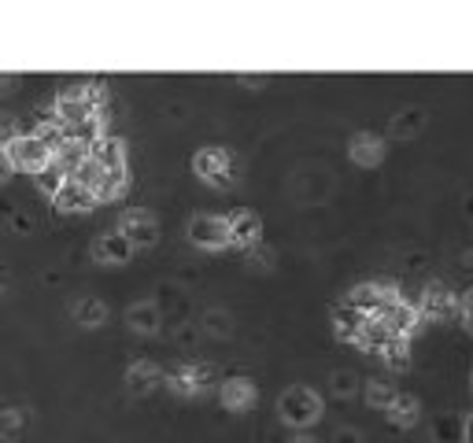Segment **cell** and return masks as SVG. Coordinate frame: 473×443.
<instances>
[{"label": "cell", "instance_id": "9c48e42d", "mask_svg": "<svg viewBox=\"0 0 473 443\" xmlns=\"http://www.w3.org/2000/svg\"><path fill=\"white\" fill-rule=\"evenodd\" d=\"M225 229H230V244H237V248H256L263 237V222L256 210H233V215L225 218Z\"/></svg>", "mask_w": 473, "mask_h": 443}, {"label": "cell", "instance_id": "7402d4cb", "mask_svg": "<svg viewBox=\"0 0 473 443\" xmlns=\"http://www.w3.org/2000/svg\"><path fill=\"white\" fill-rule=\"evenodd\" d=\"M396 399V388L385 385V381H366V403L378 407V410H388V403Z\"/></svg>", "mask_w": 473, "mask_h": 443}, {"label": "cell", "instance_id": "30bf717a", "mask_svg": "<svg viewBox=\"0 0 473 443\" xmlns=\"http://www.w3.org/2000/svg\"><path fill=\"white\" fill-rule=\"evenodd\" d=\"M134 256V244L118 233V229H111V233H100L93 241V259L96 263H104V266H118V263H126Z\"/></svg>", "mask_w": 473, "mask_h": 443}, {"label": "cell", "instance_id": "5bb4252c", "mask_svg": "<svg viewBox=\"0 0 473 443\" xmlns=\"http://www.w3.org/2000/svg\"><path fill=\"white\" fill-rule=\"evenodd\" d=\"M218 399L225 410H248V407H256V385L248 377H225L218 385Z\"/></svg>", "mask_w": 473, "mask_h": 443}, {"label": "cell", "instance_id": "83f0119b", "mask_svg": "<svg viewBox=\"0 0 473 443\" xmlns=\"http://www.w3.org/2000/svg\"><path fill=\"white\" fill-rule=\"evenodd\" d=\"M466 443H473V414L466 417Z\"/></svg>", "mask_w": 473, "mask_h": 443}, {"label": "cell", "instance_id": "ba28073f", "mask_svg": "<svg viewBox=\"0 0 473 443\" xmlns=\"http://www.w3.org/2000/svg\"><path fill=\"white\" fill-rule=\"evenodd\" d=\"M422 318L429 322H444V318H455L459 314V295H451L444 285H429L422 292Z\"/></svg>", "mask_w": 473, "mask_h": 443}, {"label": "cell", "instance_id": "e0dca14e", "mask_svg": "<svg viewBox=\"0 0 473 443\" xmlns=\"http://www.w3.org/2000/svg\"><path fill=\"white\" fill-rule=\"evenodd\" d=\"M126 188H130V171L118 166V171H100V181L93 185V196H96V203L100 200H118Z\"/></svg>", "mask_w": 473, "mask_h": 443}, {"label": "cell", "instance_id": "ac0fdd59", "mask_svg": "<svg viewBox=\"0 0 473 443\" xmlns=\"http://www.w3.org/2000/svg\"><path fill=\"white\" fill-rule=\"evenodd\" d=\"M388 421H393V425H400V429H410L418 421V414H422V403L415 395H403V392H396V399L393 403H388Z\"/></svg>", "mask_w": 473, "mask_h": 443}, {"label": "cell", "instance_id": "6da1fadb", "mask_svg": "<svg viewBox=\"0 0 473 443\" xmlns=\"http://www.w3.org/2000/svg\"><path fill=\"white\" fill-rule=\"evenodd\" d=\"M52 115L64 122L67 130H74V126L89 122L96 115H108V93H104V86H71L56 96Z\"/></svg>", "mask_w": 473, "mask_h": 443}, {"label": "cell", "instance_id": "d4e9b609", "mask_svg": "<svg viewBox=\"0 0 473 443\" xmlns=\"http://www.w3.org/2000/svg\"><path fill=\"white\" fill-rule=\"evenodd\" d=\"M418 126H422V111H403V115L396 118V126H393V130H396L400 137H410V134L418 130Z\"/></svg>", "mask_w": 473, "mask_h": 443}, {"label": "cell", "instance_id": "8992f818", "mask_svg": "<svg viewBox=\"0 0 473 443\" xmlns=\"http://www.w3.org/2000/svg\"><path fill=\"white\" fill-rule=\"evenodd\" d=\"M193 171L203 178V181H211V185H230L233 178V159L225 148H200V152L193 156Z\"/></svg>", "mask_w": 473, "mask_h": 443}, {"label": "cell", "instance_id": "603a6c76", "mask_svg": "<svg viewBox=\"0 0 473 443\" xmlns=\"http://www.w3.org/2000/svg\"><path fill=\"white\" fill-rule=\"evenodd\" d=\"M407 351H410V344H407V340H400V336H393V340H388V344L381 348V358H385L388 366L407 370V363H410V358H407Z\"/></svg>", "mask_w": 473, "mask_h": 443}, {"label": "cell", "instance_id": "44dd1931", "mask_svg": "<svg viewBox=\"0 0 473 443\" xmlns=\"http://www.w3.org/2000/svg\"><path fill=\"white\" fill-rule=\"evenodd\" d=\"M74 322L78 325H104L108 322V307L100 300H93V295H86V300L74 303Z\"/></svg>", "mask_w": 473, "mask_h": 443}, {"label": "cell", "instance_id": "f546056e", "mask_svg": "<svg viewBox=\"0 0 473 443\" xmlns=\"http://www.w3.org/2000/svg\"><path fill=\"white\" fill-rule=\"evenodd\" d=\"M469 385H473V377H469Z\"/></svg>", "mask_w": 473, "mask_h": 443}, {"label": "cell", "instance_id": "5b68a950", "mask_svg": "<svg viewBox=\"0 0 473 443\" xmlns=\"http://www.w3.org/2000/svg\"><path fill=\"white\" fill-rule=\"evenodd\" d=\"M118 233L126 237L134 248H152L159 241V222L156 215H149V210H122V218H118Z\"/></svg>", "mask_w": 473, "mask_h": 443}, {"label": "cell", "instance_id": "f1b7e54d", "mask_svg": "<svg viewBox=\"0 0 473 443\" xmlns=\"http://www.w3.org/2000/svg\"><path fill=\"white\" fill-rule=\"evenodd\" d=\"M289 443H318L315 436H296V439H289Z\"/></svg>", "mask_w": 473, "mask_h": 443}, {"label": "cell", "instance_id": "277c9868", "mask_svg": "<svg viewBox=\"0 0 473 443\" xmlns=\"http://www.w3.org/2000/svg\"><path fill=\"white\" fill-rule=\"evenodd\" d=\"M370 318H374V322H378L388 336H400V340H410V332L418 329V318H422V314H418L415 307H410V303H403L400 295H396L393 303H385L381 310L370 314Z\"/></svg>", "mask_w": 473, "mask_h": 443}, {"label": "cell", "instance_id": "52a82bcc", "mask_svg": "<svg viewBox=\"0 0 473 443\" xmlns=\"http://www.w3.org/2000/svg\"><path fill=\"white\" fill-rule=\"evenodd\" d=\"M189 241L196 248H225L230 244V229H225V218L222 215H193L189 222Z\"/></svg>", "mask_w": 473, "mask_h": 443}, {"label": "cell", "instance_id": "8fae6325", "mask_svg": "<svg viewBox=\"0 0 473 443\" xmlns=\"http://www.w3.org/2000/svg\"><path fill=\"white\" fill-rule=\"evenodd\" d=\"M167 385H171L178 395H200L203 388L211 385V370L200 366V363H185V366H178V370L167 377Z\"/></svg>", "mask_w": 473, "mask_h": 443}, {"label": "cell", "instance_id": "d6986e66", "mask_svg": "<svg viewBox=\"0 0 473 443\" xmlns=\"http://www.w3.org/2000/svg\"><path fill=\"white\" fill-rule=\"evenodd\" d=\"M159 381H163V373H159L156 363H149V358H141V363H134V366L126 370V385H130L134 392H152Z\"/></svg>", "mask_w": 473, "mask_h": 443}, {"label": "cell", "instance_id": "7a4b0ae2", "mask_svg": "<svg viewBox=\"0 0 473 443\" xmlns=\"http://www.w3.org/2000/svg\"><path fill=\"white\" fill-rule=\"evenodd\" d=\"M278 410H281V417L289 421V425L303 429V425H315V421L322 417V399H318V392L296 385V388H289V392L281 395Z\"/></svg>", "mask_w": 473, "mask_h": 443}, {"label": "cell", "instance_id": "4fadbf2b", "mask_svg": "<svg viewBox=\"0 0 473 443\" xmlns=\"http://www.w3.org/2000/svg\"><path fill=\"white\" fill-rule=\"evenodd\" d=\"M52 203H56L59 210H71V215H81V210H93V207H96V196H93V188H86V185H78L74 178H67L64 185L56 188Z\"/></svg>", "mask_w": 473, "mask_h": 443}, {"label": "cell", "instance_id": "3957f363", "mask_svg": "<svg viewBox=\"0 0 473 443\" xmlns=\"http://www.w3.org/2000/svg\"><path fill=\"white\" fill-rule=\"evenodd\" d=\"M4 152H8V159H11L15 171H27V174H41V171H45V166L52 163V152H49V148L41 144L34 134L11 137V141L4 144Z\"/></svg>", "mask_w": 473, "mask_h": 443}, {"label": "cell", "instance_id": "ffe728a7", "mask_svg": "<svg viewBox=\"0 0 473 443\" xmlns=\"http://www.w3.org/2000/svg\"><path fill=\"white\" fill-rule=\"evenodd\" d=\"M126 325L134 329V332H156L159 329V310H156V303H134L130 310H126Z\"/></svg>", "mask_w": 473, "mask_h": 443}, {"label": "cell", "instance_id": "cb8c5ba5", "mask_svg": "<svg viewBox=\"0 0 473 443\" xmlns=\"http://www.w3.org/2000/svg\"><path fill=\"white\" fill-rule=\"evenodd\" d=\"M23 429V410H0V436H19Z\"/></svg>", "mask_w": 473, "mask_h": 443}, {"label": "cell", "instance_id": "7c38bea8", "mask_svg": "<svg viewBox=\"0 0 473 443\" xmlns=\"http://www.w3.org/2000/svg\"><path fill=\"white\" fill-rule=\"evenodd\" d=\"M89 159L100 166V171H118V166H126V141H118L111 134L96 137L89 144Z\"/></svg>", "mask_w": 473, "mask_h": 443}, {"label": "cell", "instance_id": "4316f807", "mask_svg": "<svg viewBox=\"0 0 473 443\" xmlns=\"http://www.w3.org/2000/svg\"><path fill=\"white\" fill-rule=\"evenodd\" d=\"M15 171V166H11V159H8V152H4V148H0V181H4L8 174Z\"/></svg>", "mask_w": 473, "mask_h": 443}, {"label": "cell", "instance_id": "9a60e30c", "mask_svg": "<svg viewBox=\"0 0 473 443\" xmlns=\"http://www.w3.org/2000/svg\"><path fill=\"white\" fill-rule=\"evenodd\" d=\"M347 152H352V159L362 166H378L385 159V141L378 134H355L347 141Z\"/></svg>", "mask_w": 473, "mask_h": 443}, {"label": "cell", "instance_id": "484cf974", "mask_svg": "<svg viewBox=\"0 0 473 443\" xmlns=\"http://www.w3.org/2000/svg\"><path fill=\"white\" fill-rule=\"evenodd\" d=\"M459 318L466 322V329H473V288H466L459 295Z\"/></svg>", "mask_w": 473, "mask_h": 443}, {"label": "cell", "instance_id": "2e32d148", "mask_svg": "<svg viewBox=\"0 0 473 443\" xmlns=\"http://www.w3.org/2000/svg\"><path fill=\"white\" fill-rule=\"evenodd\" d=\"M366 318L370 314H362V310H355L352 303H340L337 310H333V329H337V336L340 340H359V332H362V325H366Z\"/></svg>", "mask_w": 473, "mask_h": 443}]
</instances>
